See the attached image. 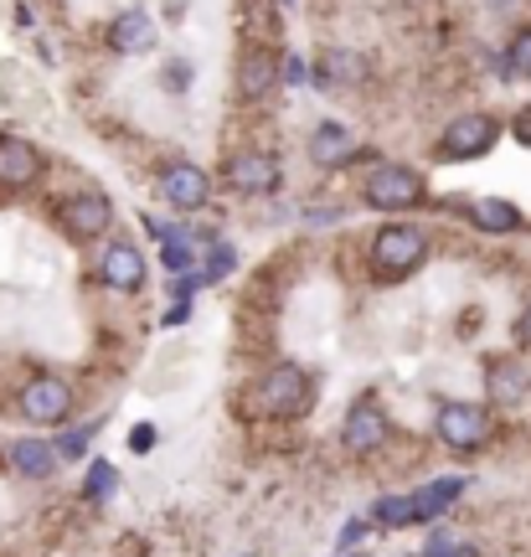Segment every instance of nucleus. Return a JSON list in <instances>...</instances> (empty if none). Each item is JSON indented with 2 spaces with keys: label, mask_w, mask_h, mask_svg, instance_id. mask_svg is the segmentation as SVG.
<instances>
[{
  "label": "nucleus",
  "mask_w": 531,
  "mask_h": 557,
  "mask_svg": "<svg viewBox=\"0 0 531 557\" xmlns=\"http://www.w3.org/2000/svg\"><path fill=\"white\" fill-rule=\"evenodd\" d=\"M254 408L263 418H279V423L305 418L316 408V377H310L299 361H274V367L254 382Z\"/></svg>",
  "instance_id": "obj_1"
},
{
  "label": "nucleus",
  "mask_w": 531,
  "mask_h": 557,
  "mask_svg": "<svg viewBox=\"0 0 531 557\" xmlns=\"http://www.w3.org/2000/svg\"><path fill=\"white\" fill-rule=\"evenodd\" d=\"M367 259H372V274L382 284H397V278H408L418 263L429 259V238H423V227H413V222H387L372 238Z\"/></svg>",
  "instance_id": "obj_2"
},
{
  "label": "nucleus",
  "mask_w": 531,
  "mask_h": 557,
  "mask_svg": "<svg viewBox=\"0 0 531 557\" xmlns=\"http://www.w3.org/2000/svg\"><path fill=\"white\" fill-rule=\"evenodd\" d=\"M361 197L376 212H413L418 201L429 197V181L418 176L413 165H397V160H382L372 176L361 181Z\"/></svg>",
  "instance_id": "obj_3"
},
{
  "label": "nucleus",
  "mask_w": 531,
  "mask_h": 557,
  "mask_svg": "<svg viewBox=\"0 0 531 557\" xmlns=\"http://www.w3.org/2000/svg\"><path fill=\"white\" fill-rule=\"evenodd\" d=\"M433 429H439V444H444V449L474 455V449H485L495 438V418H491V408H480V403H444L439 418H433Z\"/></svg>",
  "instance_id": "obj_4"
},
{
  "label": "nucleus",
  "mask_w": 531,
  "mask_h": 557,
  "mask_svg": "<svg viewBox=\"0 0 531 557\" xmlns=\"http://www.w3.org/2000/svg\"><path fill=\"white\" fill-rule=\"evenodd\" d=\"M16 408L26 423H41V429H58L73 418V387L62 377H32L16 393Z\"/></svg>",
  "instance_id": "obj_5"
},
{
  "label": "nucleus",
  "mask_w": 531,
  "mask_h": 557,
  "mask_svg": "<svg viewBox=\"0 0 531 557\" xmlns=\"http://www.w3.org/2000/svg\"><path fill=\"white\" fill-rule=\"evenodd\" d=\"M501 139V124L491 114H459V120L439 135V160H480Z\"/></svg>",
  "instance_id": "obj_6"
},
{
  "label": "nucleus",
  "mask_w": 531,
  "mask_h": 557,
  "mask_svg": "<svg viewBox=\"0 0 531 557\" xmlns=\"http://www.w3.org/2000/svg\"><path fill=\"white\" fill-rule=\"evenodd\" d=\"M47 176V156L26 135H0V191H32Z\"/></svg>",
  "instance_id": "obj_7"
},
{
  "label": "nucleus",
  "mask_w": 531,
  "mask_h": 557,
  "mask_svg": "<svg viewBox=\"0 0 531 557\" xmlns=\"http://www.w3.org/2000/svg\"><path fill=\"white\" fill-rule=\"evenodd\" d=\"M160 197L171 201L176 212H201L212 201V176L201 165H192V160H176V165L160 171Z\"/></svg>",
  "instance_id": "obj_8"
},
{
  "label": "nucleus",
  "mask_w": 531,
  "mask_h": 557,
  "mask_svg": "<svg viewBox=\"0 0 531 557\" xmlns=\"http://www.w3.org/2000/svg\"><path fill=\"white\" fill-rule=\"evenodd\" d=\"M58 222L73 233V238H99L114 227V207L103 191H78V197H62L58 201Z\"/></svg>",
  "instance_id": "obj_9"
},
{
  "label": "nucleus",
  "mask_w": 531,
  "mask_h": 557,
  "mask_svg": "<svg viewBox=\"0 0 531 557\" xmlns=\"http://www.w3.org/2000/svg\"><path fill=\"white\" fill-rule=\"evenodd\" d=\"M222 181H227L233 191H243V197H269L279 186V156H269V150H243V156H233L222 165Z\"/></svg>",
  "instance_id": "obj_10"
},
{
  "label": "nucleus",
  "mask_w": 531,
  "mask_h": 557,
  "mask_svg": "<svg viewBox=\"0 0 531 557\" xmlns=\"http://www.w3.org/2000/svg\"><path fill=\"white\" fill-rule=\"evenodd\" d=\"M382 438H387V413H382V403H372V398L351 403V413L341 423V444H346L351 455H372V449H382Z\"/></svg>",
  "instance_id": "obj_11"
},
{
  "label": "nucleus",
  "mask_w": 531,
  "mask_h": 557,
  "mask_svg": "<svg viewBox=\"0 0 531 557\" xmlns=\"http://www.w3.org/2000/svg\"><path fill=\"white\" fill-rule=\"evenodd\" d=\"M99 278L119 295H139L145 289V253L135 243H109L99 259Z\"/></svg>",
  "instance_id": "obj_12"
},
{
  "label": "nucleus",
  "mask_w": 531,
  "mask_h": 557,
  "mask_svg": "<svg viewBox=\"0 0 531 557\" xmlns=\"http://www.w3.org/2000/svg\"><path fill=\"white\" fill-rule=\"evenodd\" d=\"M310 160H316L320 171H346L351 160H361V139L335 120L320 124L316 135H310Z\"/></svg>",
  "instance_id": "obj_13"
},
{
  "label": "nucleus",
  "mask_w": 531,
  "mask_h": 557,
  "mask_svg": "<svg viewBox=\"0 0 531 557\" xmlns=\"http://www.w3.org/2000/svg\"><path fill=\"white\" fill-rule=\"evenodd\" d=\"M109 47H114L119 58H135V52H150L156 47V21L145 16V11H119L114 26H109Z\"/></svg>",
  "instance_id": "obj_14"
},
{
  "label": "nucleus",
  "mask_w": 531,
  "mask_h": 557,
  "mask_svg": "<svg viewBox=\"0 0 531 557\" xmlns=\"http://www.w3.org/2000/svg\"><path fill=\"white\" fill-rule=\"evenodd\" d=\"M279 58H269V52H248V58L237 62V99H269L279 88Z\"/></svg>",
  "instance_id": "obj_15"
},
{
  "label": "nucleus",
  "mask_w": 531,
  "mask_h": 557,
  "mask_svg": "<svg viewBox=\"0 0 531 557\" xmlns=\"http://www.w3.org/2000/svg\"><path fill=\"white\" fill-rule=\"evenodd\" d=\"M58 455L62 449H52L47 438H16L11 444V470L26 480H47V475H58Z\"/></svg>",
  "instance_id": "obj_16"
},
{
  "label": "nucleus",
  "mask_w": 531,
  "mask_h": 557,
  "mask_svg": "<svg viewBox=\"0 0 531 557\" xmlns=\"http://www.w3.org/2000/svg\"><path fill=\"white\" fill-rule=\"evenodd\" d=\"M470 222L485 227V233H516V227H521V212L501 197H480V201H470Z\"/></svg>",
  "instance_id": "obj_17"
},
{
  "label": "nucleus",
  "mask_w": 531,
  "mask_h": 557,
  "mask_svg": "<svg viewBox=\"0 0 531 557\" xmlns=\"http://www.w3.org/2000/svg\"><path fill=\"white\" fill-rule=\"evenodd\" d=\"M465 491V480L459 475H449V480H433V485H423L413 496V511H418V521H433V517H444L454 506V496Z\"/></svg>",
  "instance_id": "obj_18"
},
{
  "label": "nucleus",
  "mask_w": 531,
  "mask_h": 557,
  "mask_svg": "<svg viewBox=\"0 0 531 557\" xmlns=\"http://www.w3.org/2000/svg\"><path fill=\"white\" fill-rule=\"evenodd\" d=\"M376 521H382V527H408V521H418L413 496H387V500H376Z\"/></svg>",
  "instance_id": "obj_19"
},
{
  "label": "nucleus",
  "mask_w": 531,
  "mask_h": 557,
  "mask_svg": "<svg viewBox=\"0 0 531 557\" xmlns=\"http://www.w3.org/2000/svg\"><path fill=\"white\" fill-rule=\"evenodd\" d=\"M491 387H495V398H521L527 377L516 372L511 361H495V367H491Z\"/></svg>",
  "instance_id": "obj_20"
},
{
  "label": "nucleus",
  "mask_w": 531,
  "mask_h": 557,
  "mask_svg": "<svg viewBox=\"0 0 531 557\" xmlns=\"http://www.w3.org/2000/svg\"><path fill=\"white\" fill-rule=\"evenodd\" d=\"M506 58H511V73L531 78V26H521V32L511 37V47H506Z\"/></svg>",
  "instance_id": "obj_21"
},
{
  "label": "nucleus",
  "mask_w": 531,
  "mask_h": 557,
  "mask_svg": "<svg viewBox=\"0 0 531 557\" xmlns=\"http://www.w3.org/2000/svg\"><path fill=\"white\" fill-rule=\"evenodd\" d=\"M83 491H88V500H103V496H114V465H94V470H88V485H83Z\"/></svg>",
  "instance_id": "obj_22"
},
{
  "label": "nucleus",
  "mask_w": 531,
  "mask_h": 557,
  "mask_svg": "<svg viewBox=\"0 0 531 557\" xmlns=\"http://www.w3.org/2000/svg\"><path fill=\"white\" fill-rule=\"evenodd\" d=\"M233 263H237L233 248H212V253H207V269H201V278H222V274H233Z\"/></svg>",
  "instance_id": "obj_23"
},
{
  "label": "nucleus",
  "mask_w": 531,
  "mask_h": 557,
  "mask_svg": "<svg viewBox=\"0 0 531 557\" xmlns=\"http://www.w3.org/2000/svg\"><path fill=\"white\" fill-rule=\"evenodd\" d=\"M165 269L171 274H192V248L186 243H165Z\"/></svg>",
  "instance_id": "obj_24"
},
{
  "label": "nucleus",
  "mask_w": 531,
  "mask_h": 557,
  "mask_svg": "<svg viewBox=\"0 0 531 557\" xmlns=\"http://www.w3.org/2000/svg\"><path fill=\"white\" fill-rule=\"evenodd\" d=\"M511 135L521 139V145H531V109H521V114L511 120Z\"/></svg>",
  "instance_id": "obj_25"
},
{
  "label": "nucleus",
  "mask_w": 531,
  "mask_h": 557,
  "mask_svg": "<svg viewBox=\"0 0 531 557\" xmlns=\"http://www.w3.org/2000/svg\"><path fill=\"white\" fill-rule=\"evenodd\" d=\"M516 341H521V346L531 351V305L521 310V320H516Z\"/></svg>",
  "instance_id": "obj_26"
},
{
  "label": "nucleus",
  "mask_w": 531,
  "mask_h": 557,
  "mask_svg": "<svg viewBox=\"0 0 531 557\" xmlns=\"http://www.w3.org/2000/svg\"><path fill=\"white\" fill-rule=\"evenodd\" d=\"M150 444H156V434H150V429H139V434H129V449H139V455H145Z\"/></svg>",
  "instance_id": "obj_27"
},
{
  "label": "nucleus",
  "mask_w": 531,
  "mask_h": 557,
  "mask_svg": "<svg viewBox=\"0 0 531 557\" xmlns=\"http://www.w3.org/2000/svg\"><path fill=\"white\" fill-rule=\"evenodd\" d=\"M62 455H83V434H67V438H62Z\"/></svg>",
  "instance_id": "obj_28"
},
{
  "label": "nucleus",
  "mask_w": 531,
  "mask_h": 557,
  "mask_svg": "<svg viewBox=\"0 0 531 557\" xmlns=\"http://www.w3.org/2000/svg\"><path fill=\"white\" fill-rule=\"evenodd\" d=\"M284 5H295V0H284Z\"/></svg>",
  "instance_id": "obj_29"
}]
</instances>
